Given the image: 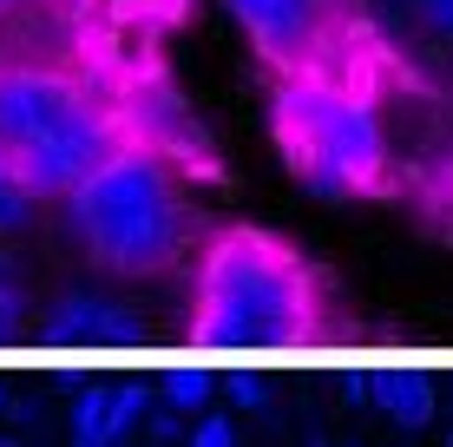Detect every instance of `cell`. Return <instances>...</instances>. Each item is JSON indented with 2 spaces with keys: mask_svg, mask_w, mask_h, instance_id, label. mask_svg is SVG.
Returning <instances> with one entry per match:
<instances>
[{
  "mask_svg": "<svg viewBox=\"0 0 453 447\" xmlns=\"http://www.w3.org/2000/svg\"><path fill=\"white\" fill-rule=\"evenodd\" d=\"M184 447H237V435H230L224 414H204V421L191 428V441H184Z\"/></svg>",
  "mask_w": 453,
  "mask_h": 447,
  "instance_id": "cell-8",
  "label": "cell"
},
{
  "mask_svg": "<svg viewBox=\"0 0 453 447\" xmlns=\"http://www.w3.org/2000/svg\"><path fill=\"white\" fill-rule=\"evenodd\" d=\"M322 329V276L289 237L263 224H224L204 237L191 276V335L204 349H303Z\"/></svg>",
  "mask_w": 453,
  "mask_h": 447,
  "instance_id": "cell-1",
  "label": "cell"
},
{
  "mask_svg": "<svg viewBox=\"0 0 453 447\" xmlns=\"http://www.w3.org/2000/svg\"><path fill=\"white\" fill-rule=\"evenodd\" d=\"M125 138V105L92 73L53 59H0V184L20 197H66Z\"/></svg>",
  "mask_w": 453,
  "mask_h": 447,
  "instance_id": "cell-3",
  "label": "cell"
},
{
  "mask_svg": "<svg viewBox=\"0 0 453 447\" xmlns=\"http://www.w3.org/2000/svg\"><path fill=\"white\" fill-rule=\"evenodd\" d=\"M27 218H34V197H20L13 184H0V237H7V230H20Z\"/></svg>",
  "mask_w": 453,
  "mask_h": 447,
  "instance_id": "cell-7",
  "label": "cell"
},
{
  "mask_svg": "<svg viewBox=\"0 0 453 447\" xmlns=\"http://www.w3.org/2000/svg\"><path fill=\"white\" fill-rule=\"evenodd\" d=\"M381 408L395 414L401 428H420L434 414V389H427V381H414V375H395V381H381Z\"/></svg>",
  "mask_w": 453,
  "mask_h": 447,
  "instance_id": "cell-6",
  "label": "cell"
},
{
  "mask_svg": "<svg viewBox=\"0 0 453 447\" xmlns=\"http://www.w3.org/2000/svg\"><path fill=\"white\" fill-rule=\"evenodd\" d=\"M27 7H34V0H0V20H20Z\"/></svg>",
  "mask_w": 453,
  "mask_h": 447,
  "instance_id": "cell-10",
  "label": "cell"
},
{
  "mask_svg": "<svg viewBox=\"0 0 453 447\" xmlns=\"http://www.w3.org/2000/svg\"><path fill=\"white\" fill-rule=\"evenodd\" d=\"M447 447H453V441H447Z\"/></svg>",
  "mask_w": 453,
  "mask_h": 447,
  "instance_id": "cell-12",
  "label": "cell"
},
{
  "mask_svg": "<svg viewBox=\"0 0 453 447\" xmlns=\"http://www.w3.org/2000/svg\"><path fill=\"white\" fill-rule=\"evenodd\" d=\"M73 243L99 264L105 276H165L191 250V197L171 165V151L125 138L99 172H86L59 197Z\"/></svg>",
  "mask_w": 453,
  "mask_h": 447,
  "instance_id": "cell-4",
  "label": "cell"
},
{
  "mask_svg": "<svg viewBox=\"0 0 453 447\" xmlns=\"http://www.w3.org/2000/svg\"><path fill=\"white\" fill-rule=\"evenodd\" d=\"M230 20L250 34L270 66H296L342 46V7L335 0H217Z\"/></svg>",
  "mask_w": 453,
  "mask_h": 447,
  "instance_id": "cell-5",
  "label": "cell"
},
{
  "mask_svg": "<svg viewBox=\"0 0 453 447\" xmlns=\"http://www.w3.org/2000/svg\"><path fill=\"white\" fill-rule=\"evenodd\" d=\"M13 310V283H7V264H0V316Z\"/></svg>",
  "mask_w": 453,
  "mask_h": 447,
  "instance_id": "cell-11",
  "label": "cell"
},
{
  "mask_svg": "<svg viewBox=\"0 0 453 447\" xmlns=\"http://www.w3.org/2000/svg\"><path fill=\"white\" fill-rule=\"evenodd\" d=\"M270 138L283 151L289 178L329 197V204L368 197L388 178V119L349 46L276 66Z\"/></svg>",
  "mask_w": 453,
  "mask_h": 447,
  "instance_id": "cell-2",
  "label": "cell"
},
{
  "mask_svg": "<svg viewBox=\"0 0 453 447\" xmlns=\"http://www.w3.org/2000/svg\"><path fill=\"white\" fill-rule=\"evenodd\" d=\"M414 13H420V27H434V34L453 40V0H414Z\"/></svg>",
  "mask_w": 453,
  "mask_h": 447,
  "instance_id": "cell-9",
  "label": "cell"
}]
</instances>
